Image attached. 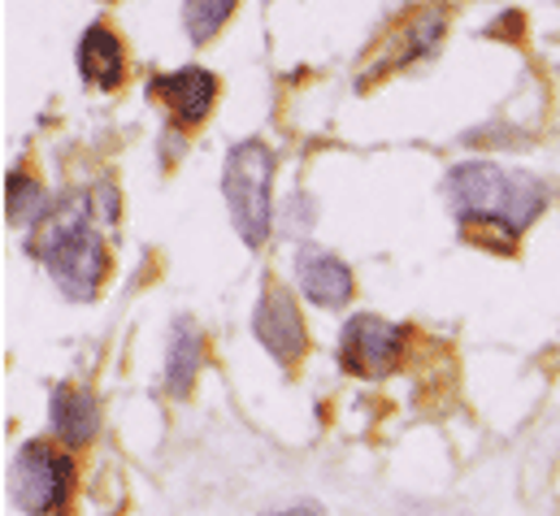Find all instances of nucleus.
<instances>
[{"instance_id":"2","label":"nucleus","mask_w":560,"mask_h":516,"mask_svg":"<svg viewBox=\"0 0 560 516\" xmlns=\"http://www.w3.org/2000/svg\"><path fill=\"white\" fill-rule=\"evenodd\" d=\"M96 209L88 196H66L44 222H39V239L31 244L35 257L48 265L52 282L70 295V300H92L109 273V253L105 239L96 231Z\"/></svg>"},{"instance_id":"6","label":"nucleus","mask_w":560,"mask_h":516,"mask_svg":"<svg viewBox=\"0 0 560 516\" xmlns=\"http://www.w3.org/2000/svg\"><path fill=\"white\" fill-rule=\"evenodd\" d=\"M253 335H257V343H261L279 365H287V370H291V365L304 356V348H308L304 317H300L291 291H287L282 282H275V278H266L261 300H257V308H253Z\"/></svg>"},{"instance_id":"10","label":"nucleus","mask_w":560,"mask_h":516,"mask_svg":"<svg viewBox=\"0 0 560 516\" xmlns=\"http://www.w3.org/2000/svg\"><path fill=\"white\" fill-rule=\"evenodd\" d=\"M200 361H205V339H200L191 317H178L170 330V352H165V387L174 399H183L191 390L196 374H200Z\"/></svg>"},{"instance_id":"14","label":"nucleus","mask_w":560,"mask_h":516,"mask_svg":"<svg viewBox=\"0 0 560 516\" xmlns=\"http://www.w3.org/2000/svg\"><path fill=\"white\" fill-rule=\"evenodd\" d=\"M266 516H322V508H313V504H300V508H287V513H266Z\"/></svg>"},{"instance_id":"4","label":"nucleus","mask_w":560,"mask_h":516,"mask_svg":"<svg viewBox=\"0 0 560 516\" xmlns=\"http://www.w3.org/2000/svg\"><path fill=\"white\" fill-rule=\"evenodd\" d=\"M70 491H74V460L66 452H52L44 438L22 443L9 469L13 504L31 516H52L70 504Z\"/></svg>"},{"instance_id":"8","label":"nucleus","mask_w":560,"mask_h":516,"mask_svg":"<svg viewBox=\"0 0 560 516\" xmlns=\"http://www.w3.org/2000/svg\"><path fill=\"white\" fill-rule=\"evenodd\" d=\"M152 96L165 101V109L178 118V122H200L218 96V79L200 66H183L174 74H156L152 79Z\"/></svg>"},{"instance_id":"13","label":"nucleus","mask_w":560,"mask_h":516,"mask_svg":"<svg viewBox=\"0 0 560 516\" xmlns=\"http://www.w3.org/2000/svg\"><path fill=\"white\" fill-rule=\"evenodd\" d=\"M231 9H235V0H183V26H187L191 44L213 39L226 26Z\"/></svg>"},{"instance_id":"12","label":"nucleus","mask_w":560,"mask_h":516,"mask_svg":"<svg viewBox=\"0 0 560 516\" xmlns=\"http://www.w3.org/2000/svg\"><path fill=\"white\" fill-rule=\"evenodd\" d=\"M48 200H44V187L26 174V169H13L9 178H4V213H9V222H18V226H39L48 213Z\"/></svg>"},{"instance_id":"11","label":"nucleus","mask_w":560,"mask_h":516,"mask_svg":"<svg viewBox=\"0 0 560 516\" xmlns=\"http://www.w3.org/2000/svg\"><path fill=\"white\" fill-rule=\"evenodd\" d=\"M79 74L92 87H118L122 83V44L109 26H88L79 39Z\"/></svg>"},{"instance_id":"3","label":"nucleus","mask_w":560,"mask_h":516,"mask_svg":"<svg viewBox=\"0 0 560 516\" xmlns=\"http://www.w3.org/2000/svg\"><path fill=\"white\" fill-rule=\"evenodd\" d=\"M270 178H275V156L261 139H244L231 148V156L222 165V196H226L231 222L248 248H261L275 226Z\"/></svg>"},{"instance_id":"1","label":"nucleus","mask_w":560,"mask_h":516,"mask_svg":"<svg viewBox=\"0 0 560 516\" xmlns=\"http://www.w3.org/2000/svg\"><path fill=\"white\" fill-rule=\"evenodd\" d=\"M452 209L465 226H491L504 244H513L548 204V191L535 174L500 169L491 161H465L447 174Z\"/></svg>"},{"instance_id":"9","label":"nucleus","mask_w":560,"mask_h":516,"mask_svg":"<svg viewBox=\"0 0 560 516\" xmlns=\"http://www.w3.org/2000/svg\"><path fill=\"white\" fill-rule=\"evenodd\" d=\"M48 417H52V430L66 447H88L96 425H101V408H96V395L83 387H57L48 399Z\"/></svg>"},{"instance_id":"5","label":"nucleus","mask_w":560,"mask_h":516,"mask_svg":"<svg viewBox=\"0 0 560 516\" xmlns=\"http://www.w3.org/2000/svg\"><path fill=\"white\" fill-rule=\"evenodd\" d=\"M339 356H343V370L357 378H387L405 356V326L374 313H357L343 326Z\"/></svg>"},{"instance_id":"7","label":"nucleus","mask_w":560,"mask_h":516,"mask_svg":"<svg viewBox=\"0 0 560 516\" xmlns=\"http://www.w3.org/2000/svg\"><path fill=\"white\" fill-rule=\"evenodd\" d=\"M295 286L317 308H343L357 291L352 269L326 248H300L295 253Z\"/></svg>"}]
</instances>
